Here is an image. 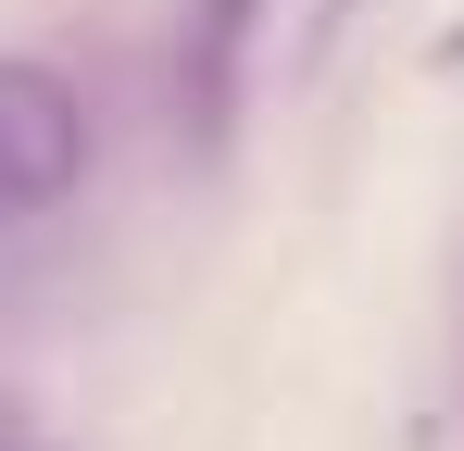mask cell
I'll use <instances>...</instances> for the list:
<instances>
[{
	"label": "cell",
	"instance_id": "cell-1",
	"mask_svg": "<svg viewBox=\"0 0 464 451\" xmlns=\"http://www.w3.org/2000/svg\"><path fill=\"white\" fill-rule=\"evenodd\" d=\"M88 176V88L38 51H0V226L76 201Z\"/></svg>",
	"mask_w": 464,
	"mask_h": 451
},
{
	"label": "cell",
	"instance_id": "cell-2",
	"mask_svg": "<svg viewBox=\"0 0 464 451\" xmlns=\"http://www.w3.org/2000/svg\"><path fill=\"white\" fill-rule=\"evenodd\" d=\"M251 38H264V0H188V13H176L163 88H176L188 150H227L238 139V113H251Z\"/></svg>",
	"mask_w": 464,
	"mask_h": 451
},
{
	"label": "cell",
	"instance_id": "cell-3",
	"mask_svg": "<svg viewBox=\"0 0 464 451\" xmlns=\"http://www.w3.org/2000/svg\"><path fill=\"white\" fill-rule=\"evenodd\" d=\"M0 451H63V439L38 427V401H13V389H0Z\"/></svg>",
	"mask_w": 464,
	"mask_h": 451
}]
</instances>
